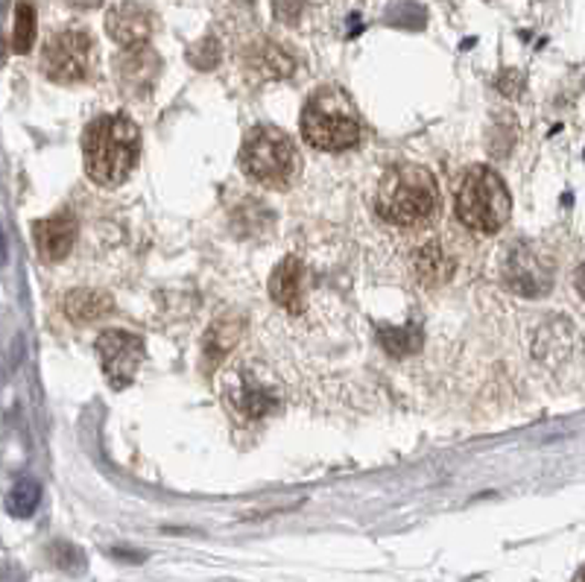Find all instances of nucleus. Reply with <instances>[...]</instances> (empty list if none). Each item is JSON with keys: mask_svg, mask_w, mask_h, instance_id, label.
<instances>
[{"mask_svg": "<svg viewBox=\"0 0 585 582\" xmlns=\"http://www.w3.org/2000/svg\"><path fill=\"white\" fill-rule=\"evenodd\" d=\"M85 173L102 187L120 185L138 168L141 129L123 115H102L85 127Z\"/></svg>", "mask_w": 585, "mask_h": 582, "instance_id": "obj_1", "label": "nucleus"}, {"mask_svg": "<svg viewBox=\"0 0 585 582\" xmlns=\"http://www.w3.org/2000/svg\"><path fill=\"white\" fill-rule=\"evenodd\" d=\"M440 187L427 168L419 164H399L392 168L378 191V214L396 226H419L436 212Z\"/></svg>", "mask_w": 585, "mask_h": 582, "instance_id": "obj_2", "label": "nucleus"}, {"mask_svg": "<svg viewBox=\"0 0 585 582\" xmlns=\"http://www.w3.org/2000/svg\"><path fill=\"white\" fill-rule=\"evenodd\" d=\"M302 136L316 150H348L360 141V118L346 94L334 85H325L316 94H311V100L305 103Z\"/></svg>", "mask_w": 585, "mask_h": 582, "instance_id": "obj_3", "label": "nucleus"}, {"mask_svg": "<svg viewBox=\"0 0 585 582\" xmlns=\"http://www.w3.org/2000/svg\"><path fill=\"white\" fill-rule=\"evenodd\" d=\"M454 205H457L459 223H466L468 228L484 231V235L503 228L512 217V196H509L503 179L486 164H475L463 173Z\"/></svg>", "mask_w": 585, "mask_h": 582, "instance_id": "obj_4", "label": "nucleus"}, {"mask_svg": "<svg viewBox=\"0 0 585 582\" xmlns=\"http://www.w3.org/2000/svg\"><path fill=\"white\" fill-rule=\"evenodd\" d=\"M240 168L249 179L284 191L299 176V152L281 129L254 127L240 144Z\"/></svg>", "mask_w": 585, "mask_h": 582, "instance_id": "obj_5", "label": "nucleus"}, {"mask_svg": "<svg viewBox=\"0 0 585 582\" xmlns=\"http://www.w3.org/2000/svg\"><path fill=\"white\" fill-rule=\"evenodd\" d=\"M94 39L83 30H59L44 42L42 71L51 83L74 85L88 79L94 68Z\"/></svg>", "mask_w": 585, "mask_h": 582, "instance_id": "obj_6", "label": "nucleus"}, {"mask_svg": "<svg viewBox=\"0 0 585 582\" xmlns=\"http://www.w3.org/2000/svg\"><path fill=\"white\" fill-rule=\"evenodd\" d=\"M97 357H100L102 375L111 387L127 389L144 364V340L129 334V331H102L97 337Z\"/></svg>", "mask_w": 585, "mask_h": 582, "instance_id": "obj_7", "label": "nucleus"}, {"mask_svg": "<svg viewBox=\"0 0 585 582\" xmlns=\"http://www.w3.org/2000/svg\"><path fill=\"white\" fill-rule=\"evenodd\" d=\"M507 281L516 293L535 299L551 290L553 267L533 246H516L507 258Z\"/></svg>", "mask_w": 585, "mask_h": 582, "instance_id": "obj_8", "label": "nucleus"}, {"mask_svg": "<svg viewBox=\"0 0 585 582\" xmlns=\"http://www.w3.org/2000/svg\"><path fill=\"white\" fill-rule=\"evenodd\" d=\"M118 79L123 85L127 94H144L150 91L162 74V60L155 56V51L150 44H141V47H127V51L118 56Z\"/></svg>", "mask_w": 585, "mask_h": 582, "instance_id": "obj_9", "label": "nucleus"}, {"mask_svg": "<svg viewBox=\"0 0 585 582\" xmlns=\"http://www.w3.org/2000/svg\"><path fill=\"white\" fill-rule=\"evenodd\" d=\"M106 30L115 42L127 51V47H141V44L150 42V33H153V18L147 12L141 3L136 0H123L118 7L111 9L106 15Z\"/></svg>", "mask_w": 585, "mask_h": 582, "instance_id": "obj_10", "label": "nucleus"}, {"mask_svg": "<svg viewBox=\"0 0 585 582\" xmlns=\"http://www.w3.org/2000/svg\"><path fill=\"white\" fill-rule=\"evenodd\" d=\"M33 237L35 249H39L44 261H62L74 249V240H77V219H74V214L65 212L39 219L33 226Z\"/></svg>", "mask_w": 585, "mask_h": 582, "instance_id": "obj_11", "label": "nucleus"}, {"mask_svg": "<svg viewBox=\"0 0 585 582\" xmlns=\"http://www.w3.org/2000/svg\"><path fill=\"white\" fill-rule=\"evenodd\" d=\"M229 405L238 410L240 416H247V419H261L270 410H275V398L267 392L263 387H258L249 375H238V378L229 384Z\"/></svg>", "mask_w": 585, "mask_h": 582, "instance_id": "obj_12", "label": "nucleus"}, {"mask_svg": "<svg viewBox=\"0 0 585 582\" xmlns=\"http://www.w3.org/2000/svg\"><path fill=\"white\" fill-rule=\"evenodd\" d=\"M270 293L275 299V304H281L284 311H302V263L296 258H284L275 267L270 279Z\"/></svg>", "mask_w": 585, "mask_h": 582, "instance_id": "obj_13", "label": "nucleus"}, {"mask_svg": "<svg viewBox=\"0 0 585 582\" xmlns=\"http://www.w3.org/2000/svg\"><path fill=\"white\" fill-rule=\"evenodd\" d=\"M247 65L258 76H267V79H281V76H290L293 68H296L293 56L272 42H258L254 47H249Z\"/></svg>", "mask_w": 585, "mask_h": 582, "instance_id": "obj_14", "label": "nucleus"}, {"mask_svg": "<svg viewBox=\"0 0 585 582\" xmlns=\"http://www.w3.org/2000/svg\"><path fill=\"white\" fill-rule=\"evenodd\" d=\"M243 334V325L240 320H231V316H223L208 328L205 334V369H214V366H220L226 360L235 343Z\"/></svg>", "mask_w": 585, "mask_h": 582, "instance_id": "obj_15", "label": "nucleus"}, {"mask_svg": "<svg viewBox=\"0 0 585 582\" xmlns=\"http://www.w3.org/2000/svg\"><path fill=\"white\" fill-rule=\"evenodd\" d=\"M65 311L77 322H94L106 316L111 311L109 299L102 293H91V290H77L65 299Z\"/></svg>", "mask_w": 585, "mask_h": 582, "instance_id": "obj_16", "label": "nucleus"}, {"mask_svg": "<svg viewBox=\"0 0 585 582\" xmlns=\"http://www.w3.org/2000/svg\"><path fill=\"white\" fill-rule=\"evenodd\" d=\"M416 272L419 279L427 281V284H440V281H445L454 272V261L442 252V246L431 244L416 255Z\"/></svg>", "mask_w": 585, "mask_h": 582, "instance_id": "obj_17", "label": "nucleus"}, {"mask_svg": "<svg viewBox=\"0 0 585 582\" xmlns=\"http://www.w3.org/2000/svg\"><path fill=\"white\" fill-rule=\"evenodd\" d=\"M35 42V9L33 3L21 0L15 7V26H12V51L30 53Z\"/></svg>", "mask_w": 585, "mask_h": 582, "instance_id": "obj_18", "label": "nucleus"}, {"mask_svg": "<svg viewBox=\"0 0 585 582\" xmlns=\"http://www.w3.org/2000/svg\"><path fill=\"white\" fill-rule=\"evenodd\" d=\"M39 500H42V486L35 481H18L15 489L9 492L7 507L9 513L15 515V518H30L39 507Z\"/></svg>", "mask_w": 585, "mask_h": 582, "instance_id": "obj_19", "label": "nucleus"}, {"mask_svg": "<svg viewBox=\"0 0 585 582\" xmlns=\"http://www.w3.org/2000/svg\"><path fill=\"white\" fill-rule=\"evenodd\" d=\"M419 334L416 325H408V328H381V346L390 352V355H410L419 348Z\"/></svg>", "mask_w": 585, "mask_h": 582, "instance_id": "obj_20", "label": "nucleus"}, {"mask_svg": "<svg viewBox=\"0 0 585 582\" xmlns=\"http://www.w3.org/2000/svg\"><path fill=\"white\" fill-rule=\"evenodd\" d=\"M187 60L199 71L217 68V62H220V44L214 42V39H203V42L194 44V47L187 51Z\"/></svg>", "mask_w": 585, "mask_h": 582, "instance_id": "obj_21", "label": "nucleus"}, {"mask_svg": "<svg viewBox=\"0 0 585 582\" xmlns=\"http://www.w3.org/2000/svg\"><path fill=\"white\" fill-rule=\"evenodd\" d=\"M53 562L62 568V571H68V574H79L85 568V557L79 553L74 545H65V541H59V545H53Z\"/></svg>", "mask_w": 585, "mask_h": 582, "instance_id": "obj_22", "label": "nucleus"}, {"mask_svg": "<svg viewBox=\"0 0 585 582\" xmlns=\"http://www.w3.org/2000/svg\"><path fill=\"white\" fill-rule=\"evenodd\" d=\"M68 3L77 9H91V7H100L102 0H68Z\"/></svg>", "mask_w": 585, "mask_h": 582, "instance_id": "obj_23", "label": "nucleus"}, {"mask_svg": "<svg viewBox=\"0 0 585 582\" xmlns=\"http://www.w3.org/2000/svg\"><path fill=\"white\" fill-rule=\"evenodd\" d=\"M577 290L585 295V263L577 270Z\"/></svg>", "mask_w": 585, "mask_h": 582, "instance_id": "obj_24", "label": "nucleus"}, {"mask_svg": "<svg viewBox=\"0 0 585 582\" xmlns=\"http://www.w3.org/2000/svg\"><path fill=\"white\" fill-rule=\"evenodd\" d=\"M579 582H585V571H583V576H579Z\"/></svg>", "mask_w": 585, "mask_h": 582, "instance_id": "obj_25", "label": "nucleus"}]
</instances>
